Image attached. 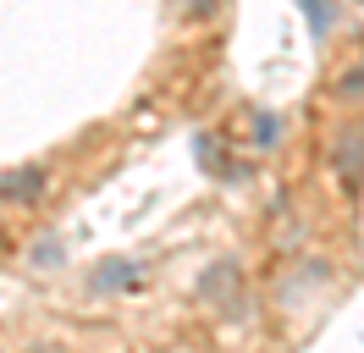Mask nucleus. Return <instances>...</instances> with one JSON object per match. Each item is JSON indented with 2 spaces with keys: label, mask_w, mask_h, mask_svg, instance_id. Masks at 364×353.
I'll list each match as a JSON object with an SVG mask.
<instances>
[{
  "label": "nucleus",
  "mask_w": 364,
  "mask_h": 353,
  "mask_svg": "<svg viewBox=\"0 0 364 353\" xmlns=\"http://www.w3.org/2000/svg\"><path fill=\"white\" fill-rule=\"evenodd\" d=\"M193 298L210 309V315H227V309L249 304V282H243V265L237 260H210L199 276H193Z\"/></svg>",
  "instance_id": "obj_1"
},
{
  "label": "nucleus",
  "mask_w": 364,
  "mask_h": 353,
  "mask_svg": "<svg viewBox=\"0 0 364 353\" xmlns=\"http://www.w3.org/2000/svg\"><path fill=\"white\" fill-rule=\"evenodd\" d=\"M50 194V166L45 160H28V166H11L0 176V204H39Z\"/></svg>",
  "instance_id": "obj_2"
},
{
  "label": "nucleus",
  "mask_w": 364,
  "mask_h": 353,
  "mask_svg": "<svg viewBox=\"0 0 364 353\" xmlns=\"http://www.w3.org/2000/svg\"><path fill=\"white\" fill-rule=\"evenodd\" d=\"M331 176L342 182V194H353L364 182V127H342L331 144Z\"/></svg>",
  "instance_id": "obj_3"
},
{
  "label": "nucleus",
  "mask_w": 364,
  "mask_h": 353,
  "mask_svg": "<svg viewBox=\"0 0 364 353\" xmlns=\"http://www.w3.org/2000/svg\"><path fill=\"white\" fill-rule=\"evenodd\" d=\"M133 287H144V265L138 260H105L89 270V293H133Z\"/></svg>",
  "instance_id": "obj_4"
},
{
  "label": "nucleus",
  "mask_w": 364,
  "mask_h": 353,
  "mask_svg": "<svg viewBox=\"0 0 364 353\" xmlns=\"http://www.w3.org/2000/svg\"><path fill=\"white\" fill-rule=\"evenodd\" d=\"M61 260H67L61 238H39L33 248H28V265H33V270H61Z\"/></svg>",
  "instance_id": "obj_5"
},
{
  "label": "nucleus",
  "mask_w": 364,
  "mask_h": 353,
  "mask_svg": "<svg viewBox=\"0 0 364 353\" xmlns=\"http://www.w3.org/2000/svg\"><path fill=\"white\" fill-rule=\"evenodd\" d=\"M23 353H72V348H67V342H28Z\"/></svg>",
  "instance_id": "obj_6"
},
{
  "label": "nucleus",
  "mask_w": 364,
  "mask_h": 353,
  "mask_svg": "<svg viewBox=\"0 0 364 353\" xmlns=\"http://www.w3.org/2000/svg\"><path fill=\"white\" fill-rule=\"evenodd\" d=\"M0 353H6V342H0Z\"/></svg>",
  "instance_id": "obj_7"
}]
</instances>
